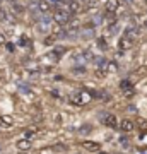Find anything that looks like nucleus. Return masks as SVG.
Returning <instances> with one entry per match:
<instances>
[{"mask_svg":"<svg viewBox=\"0 0 147 154\" xmlns=\"http://www.w3.org/2000/svg\"><path fill=\"white\" fill-rule=\"evenodd\" d=\"M0 22H11V14L5 9H0Z\"/></svg>","mask_w":147,"mask_h":154,"instance_id":"obj_18","label":"nucleus"},{"mask_svg":"<svg viewBox=\"0 0 147 154\" xmlns=\"http://www.w3.org/2000/svg\"><path fill=\"white\" fill-rule=\"evenodd\" d=\"M12 127H14L12 115H0V128H12Z\"/></svg>","mask_w":147,"mask_h":154,"instance_id":"obj_11","label":"nucleus"},{"mask_svg":"<svg viewBox=\"0 0 147 154\" xmlns=\"http://www.w3.org/2000/svg\"><path fill=\"white\" fill-rule=\"evenodd\" d=\"M106 11L109 12V14H115L116 11H120V7H121V2L120 0H106Z\"/></svg>","mask_w":147,"mask_h":154,"instance_id":"obj_10","label":"nucleus"},{"mask_svg":"<svg viewBox=\"0 0 147 154\" xmlns=\"http://www.w3.org/2000/svg\"><path fill=\"white\" fill-rule=\"evenodd\" d=\"M2 2H4V0H0V4H2Z\"/></svg>","mask_w":147,"mask_h":154,"instance_id":"obj_23","label":"nucleus"},{"mask_svg":"<svg viewBox=\"0 0 147 154\" xmlns=\"http://www.w3.org/2000/svg\"><path fill=\"white\" fill-rule=\"evenodd\" d=\"M16 147L19 149V151H29V149L33 147V140H31V139L22 137V139H19V140L16 142Z\"/></svg>","mask_w":147,"mask_h":154,"instance_id":"obj_9","label":"nucleus"},{"mask_svg":"<svg viewBox=\"0 0 147 154\" xmlns=\"http://www.w3.org/2000/svg\"><path fill=\"white\" fill-rule=\"evenodd\" d=\"M4 43H5V34L0 31V45H4Z\"/></svg>","mask_w":147,"mask_h":154,"instance_id":"obj_22","label":"nucleus"},{"mask_svg":"<svg viewBox=\"0 0 147 154\" xmlns=\"http://www.w3.org/2000/svg\"><path fill=\"white\" fill-rule=\"evenodd\" d=\"M65 53V46H62V48H53L50 50V51H46L43 55V58L46 62H51V63H57V62L62 58V55Z\"/></svg>","mask_w":147,"mask_h":154,"instance_id":"obj_3","label":"nucleus"},{"mask_svg":"<svg viewBox=\"0 0 147 154\" xmlns=\"http://www.w3.org/2000/svg\"><path fill=\"white\" fill-rule=\"evenodd\" d=\"M38 132H39L38 127H27L26 132H24V137H26V139H31V137H34Z\"/></svg>","mask_w":147,"mask_h":154,"instance_id":"obj_16","label":"nucleus"},{"mask_svg":"<svg viewBox=\"0 0 147 154\" xmlns=\"http://www.w3.org/2000/svg\"><path fill=\"white\" fill-rule=\"evenodd\" d=\"M127 39H130L132 43H133V39H135L137 36V28H133V26H127L125 28V34H123Z\"/></svg>","mask_w":147,"mask_h":154,"instance_id":"obj_14","label":"nucleus"},{"mask_svg":"<svg viewBox=\"0 0 147 154\" xmlns=\"http://www.w3.org/2000/svg\"><path fill=\"white\" fill-rule=\"evenodd\" d=\"M65 4H67L65 11L69 12V14H79V12L82 11L81 2H79V0H69V2H65Z\"/></svg>","mask_w":147,"mask_h":154,"instance_id":"obj_7","label":"nucleus"},{"mask_svg":"<svg viewBox=\"0 0 147 154\" xmlns=\"http://www.w3.org/2000/svg\"><path fill=\"white\" fill-rule=\"evenodd\" d=\"M103 122V125H106L108 128H116L118 127V118L115 113H103V118H99Z\"/></svg>","mask_w":147,"mask_h":154,"instance_id":"obj_5","label":"nucleus"},{"mask_svg":"<svg viewBox=\"0 0 147 154\" xmlns=\"http://www.w3.org/2000/svg\"><path fill=\"white\" fill-rule=\"evenodd\" d=\"M133 2H137V0H133Z\"/></svg>","mask_w":147,"mask_h":154,"instance_id":"obj_24","label":"nucleus"},{"mask_svg":"<svg viewBox=\"0 0 147 154\" xmlns=\"http://www.w3.org/2000/svg\"><path fill=\"white\" fill-rule=\"evenodd\" d=\"M82 147L86 149V151H89V152H99L101 151V144L96 142V140H84Z\"/></svg>","mask_w":147,"mask_h":154,"instance_id":"obj_8","label":"nucleus"},{"mask_svg":"<svg viewBox=\"0 0 147 154\" xmlns=\"http://www.w3.org/2000/svg\"><path fill=\"white\" fill-rule=\"evenodd\" d=\"M53 41H55V36H48V38H44V45H48V46L53 43Z\"/></svg>","mask_w":147,"mask_h":154,"instance_id":"obj_20","label":"nucleus"},{"mask_svg":"<svg viewBox=\"0 0 147 154\" xmlns=\"http://www.w3.org/2000/svg\"><path fill=\"white\" fill-rule=\"evenodd\" d=\"M130 46H132V41H130V39H127L125 36H121L120 41H118V48H120L121 51H125V50H128Z\"/></svg>","mask_w":147,"mask_h":154,"instance_id":"obj_15","label":"nucleus"},{"mask_svg":"<svg viewBox=\"0 0 147 154\" xmlns=\"http://www.w3.org/2000/svg\"><path fill=\"white\" fill-rule=\"evenodd\" d=\"M93 101V94L87 93V91H75L70 96V103L74 106H86Z\"/></svg>","mask_w":147,"mask_h":154,"instance_id":"obj_1","label":"nucleus"},{"mask_svg":"<svg viewBox=\"0 0 147 154\" xmlns=\"http://www.w3.org/2000/svg\"><path fill=\"white\" fill-rule=\"evenodd\" d=\"M51 9H53V4H51L50 0H39L38 2V11L41 12V14H48Z\"/></svg>","mask_w":147,"mask_h":154,"instance_id":"obj_13","label":"nucleus"},{"mask_svg":"<svg viewBox=\"0 0 147 154\" xmlns=\"http://www.w3.org/2000/svg\"><path fill=\"white\" fill-rule=\"evenodd\" d=\"M145 2H147V0H145Z\"/></svg>","mask_w":147,"mask_h":154,"instance_id":"obj_25","label":"nucleus"},{"mask_svg":"<svg viewBox=\"0 0 147 154\" xmlns=\"http://www.w3.org/2000/svg\"><path fill=\"white\" fill-rule=\"evenodd\" d=\"M12 12H14V14H22V12H24V5H21V4H17V2H14V4H12Z\"/></svg>","mask_w":147,"mask_h":154,"instance_id":"obj_19","label":"nucleus"},{"mask_svg":"<svg viewBox=\"0 0 147 154\" xmlns=\"http://www.w3.org/2000/svg\"><path fill=\"white\" fill-rule=\"evenodd\" d=\"M87 58H93V55H91V51H79V53H75V55L72 57V62H74V65H82V63H86Z\"/></svg>","mask_w":147,"mask_h":154,"instance_id":"obj_6","label":"nucleus"},{"mask_svg":"<svg viewBox=\"0 0 147 154\" xmlns=\"http://www.w3.org/2000/svg\"><path fill=\"white\" fill-rule=\"evenodd\" d=\"M19 43H21V45H24V46H27V45H29V39H27L26 36H22V38H21V41H19Z\"/></svg>","mask_w":147,"mask_h":154,"instance_id":"obj_21","label":"nucleus"},{"mask_svg":"<svg viewBox=\"0 0 147 154\" xmlns=\"http://www.w3.org/2000/svg\"><path fill=\"white\" fill-rule=\"evenodd\" d=\"M51 21H55L57 24H60V26H67V24L72 21V16L65 11V9H57V11L53 12Z\"/></svg>","mask_w":147,"mask_h":154,"instance_id":"obj_2","label":"nucleus"},{"mask_svg":"<svg viewBox=\"0 0 147 154\" xmlns=\"http://www.w3.org/2000/svg\"><path fill=\"white\" fill-rule=\"evenodd\" d=\"M96 45H98V48L101 51H106L108 50V43H106V38H98L96 39Z\"/></svg>","mask_w":147,"mask_h":154,"instance_id":"obj_17","label":"nucleus"},{"mask_svg":"<svg viewBox=\"0 0 147 154\" xmlns=\"http://www.w3.org/2000/svg\"><path fill=\"white\" fill-rule=\"evenodd\" d=\"M120 130L121 132H125V134H128V132H132L133 128H135V125H133V122L132 120H128V118H123V120L120 122Z\"/></svg>","mask_w":147,"mask_h":154,"instance_id":"obj_12","label":"nucleus"},{"mask_svg":"<svg viewBox=\"0 0 147 154\" xmlns=\"http://www.w3.org/2000/svg\"><path fill=\"white\" fill-rule=\"evenodd\" d=\"M50 28H51V17L43 16L41 19H38V21H36V29H38L39 33L48 34L50 33Z\"/></svg>","mask_w":147,"mask_h":154,"instance_id":"obj_4","label":"nucleus"}]
</instances>
